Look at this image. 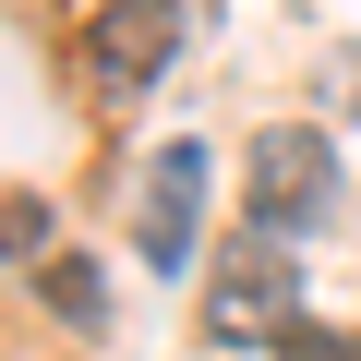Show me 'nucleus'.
I'll return each mask as SVG.
<instances>
[{
  "label": "nucleus",
  "mask_w": 361,
  "mask_h": 361,
  "mask_svg": "<svg viewBox=\"0 0 361 361\" xmlns=\"http://www.w3.org/2000/svg\"><path fill=\"white\" fill-rule=\"evenodd\" d=\"M49 313H61V325H97V313H109V289H97L85 253H49Z\"/></svg>",
  "instance_id": "nucleus-5"
},
{
  "label": "nucleus",
  "mask_w": 361,
  "mask_h": 361,
  "mask_svg": "<svg viewBox=\"0 0 361 361\" xmlns=\"http://www.w3.org/2000/svg\"><path fill=\"white\" fill-rule=\"evenodd\" d=\"M85 61H97V85H157L169 61H180V0H97L85 13Z\"/></svg>",
  "instance_id": "nucleus-4"
},
{
  "label": "nucleus",
  "mask_w": 361,
  "mask_h": 361,
  "mask_svg": "<svg viewBox=\"0 0 361 361\" xmlns=\"http://www.w3.org/2000/svg\"><path fill=\"white\" fill-rule=\"evenodd\" d=\"M301 325V253L277 229H241L217 265H205V337L217 349H277Z\"/></svg>",
  "instance_id": "nucleus-1"
},
{
  "label": "nucleus",
  "mask_w": 361,
  "mask_h": 361,
  "mask_svg": "<svg viewBox=\"0 0 361 361\" xmlns=\"http://www.w3.org/2000/svg\"><path fill=\"white\" fill-rule=\"evenodd\" d=\"M277 349H289V361H361V337H349V325H289Z\"/></svg>",
  "instance_id": "nucleus-7"
},
{
  "label": "nucleus",
  "mask_w": 361,
  "mask_h": 361,
  "mask_svg": "<svg viewBox=\"0 0 361 361\" xmlns=\"http://www.w3.org/2000/svg\"><path fill=\"white\" fill-rule=\"evenodd\" d=\"M241 205H253V229H313L325 205H337V157H325V133H301V121H277V133H253V169H241Z\"/></svg>",
  "instance_id": "nucleus-2"
},
{
  "label": "nucleus",
  "mask_w": 361,
  "mask_h": 361,
  "mask_svg": "<svg viewBox=\"0 0 361 361\" xmlns=\"http://www.w3.org/2000/svg\"><path fill=\"white\" fill-rule=\"evenodd\" d=\"M133 253H145L157 277L205 253V145H157V169H145V205H133Z\"/></svg>",
  "instance_id": "nucleus-3"
},
{
  "label": "nucleus",
  "mask_w": 361,
  "mask_h": 361,
  "mask_svg": "<svg viewBox=\"0 0 361 361\" xmlns=\"http://www.w3.org/2000/svg\"><path fill=\"white\" fill-rule=\"evenodd\" d=\"M37 253H49V205L0 180V265H37Z\"/></svg>",
  "instance_id": "nucleus-6"
}]
</instances>
